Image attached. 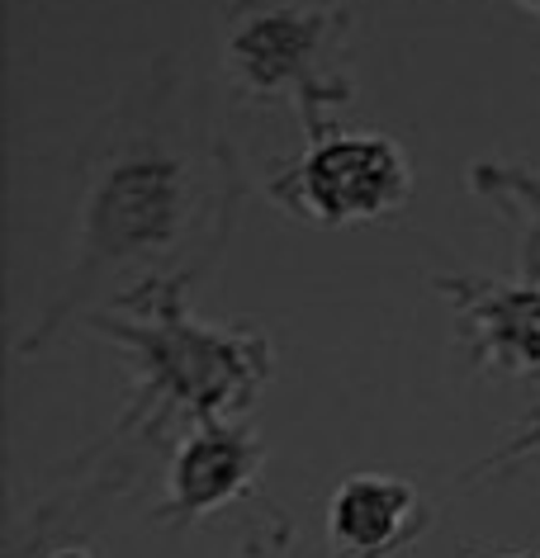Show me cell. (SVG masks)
<instances>
[{"mask_svg":"<svg viewBox=\"0 0 540 558\" xmlns=\"http://www.w3.org/2000/svg\"><path fill=\"white\" fill-rule=\"evenodd\" d=\"M209 208H224L209 190V166L166 119V105H123V123L100 137L91 157L72 270L62 279L58 308L44 317V331H58L100 289L119 303V289L137 294L185 279L171 265L204 242Z\"/></svg>","mask_w":540,"mask_h":558,"instance_id":"cell-1","label":"cell"},{"mask_svg":"<svg viewBox=\"0 0 540 558\" xmlns=\"http://www.w3.org/2000/svg\"><path fill=\"white\" fill-rule=\"evenodd\" d=\"M185 279L123 294L115 308L129 323L95 313L91 323L115 337L137 360V408L152 416L185 412L190 422H228L252 408L271 374V345L252 327H209L195 323L180 299Z\"/></svg>","mask_w":540,"mask_h":558,"instance_id":"cell-2","label":"cell"},{"mask_svg":"<svg viewBox=\"0 0 540 558\" xmlns=\"http://www.w3.org/2000/svg\"><path fill=\"white\" fill-rule=\"evenodd\" d=\"M346 10H303L285 0H232L224 29V72L247 100H289L309 143L323 137L317 105H346L351 81L337 72Z\"/></svg>","mask_w":540,"mask_h":558,"instance_id":"cell-3","label":"cell"},{"mask_svg":"<svg viewBox=\"0 0 540 558\" xmlns=\"http://www.w3.org/2000/svg\"><path fill=\"white\" fill-rule=\"evenodd\" d=\"M408 194L412 171L394 137L323 133L285 171L280 204L323 228H351V222H380L398 214Z\"/></svg>","mask_w":540,"mask_h":558,"instance_id":"cell-4","label":"cell"},{"mask_svg":"<svg viewBox=\"0 0 540 558\" xmlns=\"http://www.w3.org/2000/svg\"><path fill=\"white\" fill-rule=\"evenodd\" d=\"M432 289L455 308L469 360L479 374L526 379L540 374V284H503L479 275H436Z\"/></svg>","mask_w":540,"mask_h":558,"instance_id":"cell-5","label":"cell"},{"mask_svg":"<svg viewBox=\"0 0 540 558\" xmlns=\"http://www.w3.org/2000/svg\"><path fill=\"white\" fill-rule=\"evenodd\" d=\"M427 530V497L398 473H351L327 501L332 558H389Z\"/></svg>","mask_w":540,"mask_h":558,"instance_id":"cell-6","label":"cell"},{"mask_svg":"<svg viewBox=\"0 0 540 558\" xmlns=\"http://www.w3.org/2000/svg\"><path fill=\"white\" fill-rule=\"evenodd\" d=\"M261 469V445L256 436L228 426V422H200L171 454V497L166 515L171 521H200L228 507L252 487Z\"/></svg>","mask_w":540,"mask_h":558,"instance_id":"cell-7","label":"cell"},{"mask_svg":"<svg viewBox=\"0 0 540 558\" xmlns=\"http://www.w3.org/2000/svg\"><path fill=\"white\" fill-rule=\"evenodd\" d=\"M469 185H475L479 194H489V199L497 204H512V208H526V218L536 222L540 232V175L526 171V166H493L483 161L469 171Z\"/></svg>","mask_w":540,"mask_h":558,"instance_id":"cell-8","label":"cell"},{"mask_svg":"<svg viewBox=\"0 0 540 558\" xmlns=\"http://www.w3.org/2000/svg\"><path fill=\"white\" fill-rule=\"evenodd\" d=\"M521 459H540V416H536L531 426H521L517 436H512L497 454L483 459L479 473H493V469H503V464H521Z\"/></svg>","mask_w":540,"mask_h":558,"instance_id":"cell-9","label":"cell"},{"mask_svg":"<svg viewBox=\"0 0 540 558\" xmlns=\"http://www.w3.org/2000/svg\"><path fill=\"white\" fill-rule=\"evenodd\" d=\"M52 558H91V554H86V549H58Z\"/></svg>","mask_w":540,"mask_h":558,"instance_id":"cell-10","label":"cell"},{"mask_svg":"<svg viewBox=\"0 0 540 558\" xmlns=\"http://www.w3.org/2000/svg\"><path fill=\"white\" fill-rule=\"evenodd\" d=\"M521 5H526V10H531V15H540V0H521Z\"/></svg>","mask_w":540,"mask_h":558,"instance_id":"cell-11","label":"cell"},{"mask_svg":"<svg viewBox=\"0 0 540 558\" xmlns=\"http://www.w3.org/2000/svg\"><path fill=\"white\" fill-rule=\"evenodd\" d=\"M497 558H531V554H497Z\"/></svg>","mask_w":540,"mask_h":558,"instance_id":"cell-12","label":"cell"}]
</instances>
